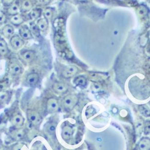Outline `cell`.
<instances>
[{
	"instance_id": "1",
	"label": "cell",
	"mask_w": 150,
	"mask_h": 150,
	"mask_svg": "<svg viewBox=\"0 0 150 150\" xmlns=\"http://www.w3.org/2000/svg\"><path fill=\"white\" fill-rule=\"evenodd\" d=\"M78 99L74 95H68L64 98L63 105L67 110H71L74 109L78 103Z\"/></svg>"
},
{
	"instance_id": "2",
	"label": "cell",
	"mask_w": 150,
	"mask_h": 150,
	"mask_svg": "<svg viewBox=\"0 0 150 150\" xmlns=\"http://www.w3.org/2000/svg\"><path fill=\"white\" fill-rule=\"evenodd\" d=\"M28 118L30 123L35 126L39 125L42 121V117L40 114L34 110L28 112Z\"/></svg>"
},
{
	"instance_id": "3",
	"label": "cell",
	"mask_w": 150,
	"mask_h": 150,
	"mask_svg": "<svg viewBox=\"0 0 150 150\" xmlns=\"http://www.w3.org/2000/svg\"><path fill=\"white\" fill-rule=\"evenodd\" d=\"M59 109V104L56 99L50 98L47 103V110L50 113L57 112Z\"/></svg>"
},
{
	"instance_id": "4",
	"label": "cell",
	"mask_w": 150,
	"mask_h": 150,
	"mask_svg": "<svg viewBox=\"0 0 150 150\" xmlns=\"http://www.w3.org/2000/svg\"><path fill=\"white\" fill-rule=\"evenodd\" d=\"M78 69L74 66H69L65 68L62 71V75L65 78H69L76 74Z\"/></svg>"
},
{
	"instance_id": "5",
	"label": "cell",
	"mask_w": 150,
	"mask_h": 150,
	"mask_svg": "<svg viewBox=\"0 0 150 150\" xmlns=\"http://www.w3.org/2000/svg\"><path fill=\"white\" fill-rule=\"evenodd\" d=\"M11 44L14 49H19L22 47L24 41L18 35L13 36L11 39Z\"/></svg>"
},
{
	"instance_id": "6",
	"label": "cell",
	"mask_w": 150,
	"mask_h": 150,
	"mask_svg": "<svg viewBox=\"0 0 150 150\" xmlns=\"http://www.w3.org/2000/svg\"><path fill=\"white\" fill-rule=\"evenodd\" d=\"M19 34L21 37L25 40L30 39L33 37L30 30L27 25H22L20 28Z\"/></svg>"
},
{
	"instance_id": "7",
	"label": "cell",
	"mask_w": 150,
	"mask_h": 150,
	"mask_svg": "<svg viewBox=\"0 0 150 150\" xmlns=\"http://www.w3.org/2000/svg\"><path fill=\"white\" fill-rule=\"evenodd\" d=\"M74 129L70 126L66 125L62 129V137L65 140H69L72 137Z\"/></svg>"
},
{
	"instance_id": "8",
	"label": "cell",
	"mask_w": 150,
	"mask_h": 150,
	"mask_svg": "<svg viewBox=\"0 0 150 150\" xmlns=\"http://www.w3.org/2000/svg\"><path fill=\"white\" fill-rule=\"evenodd\" d=\"M52 89L58 93H63L68 91V86L64 83L56 82L52 86Z\"/></svg>"
},
{
	"instance_id": "9",
	"label": "cell",
	"mask_w": 150,
	"mask_h": 150,
	"mask_svg": "<svg viewBox=\"0 0 150 150\" xmlns=\"http://www.w3.org/2000/svg\"><path fill=\"white\" fill-rule=\"evenodd\" d=\"M14 33V30L11 25H6L2 28L1 33L6 38H11Z\"/></svg>"
},
{
	"instance_id": "10",
	"label": "cell",
	"mask_w": 150,
	"mask_h": 150,
	"mask_svg": "<svg viewBox=\"0 0 150 150\" xmlns=\"http://www.w3.org/2000/svg\"><path fill=\"white\" fill-rule=\"evenodd\" d=\"M25 20L24 16L19 13L12 16L10 19L11 23L15 25H20L24 22Z\"/></svg>"
},
{
	"instance_id": "11",
	"label": "cell",
	"mask_w": 150,
	"mask_h": 150,
	"mask_svg": "<svg viewBox=\"0 0 150 150\" xmlns=\"http://www.w3.org/2000/svg\"><path fill=\"white\" fill-rule=\"evenodd\" d=\"M138 147L140 150H150V140L148 137H143L140 140Z\"/></svg>"
},
{
	"instance_id": "12",
	"label": "cell",
	"mask_w": 150,
	"mask_h": 150,
	"mask_svg": "<svg viewBox=\"0 0 150 150\" xmlns=\"http://www.w3.org/2000/svg\"><path fill=\"white\" fill-rule=\"evenodd\" d=\"M22 67L17 63H12L9 66V72L12 75H17L21 74Z\"/></svg>"
},
{
	"instance_id": "13",
	"label": "cell",
	"mask_w": 150,
	"mask_h": 150,
	"mask_svg": "<svg viewBox=\"0 0 150 150\" xmlns=\"http://www.w3.org/2000/svg\"><path fill=\"white\" fill-rule=\"evenodd\" d=\"M39 76L37 73H31L29 74L27 77V82L28 84L34 85L38 82Z\"/></svg>"
},
{
	"instance_id": "14",
	"label": "cell",
	"mask_w": 150,
	"mask_h": 150,
	"mask_svg": "<svg viewBox=\"0 0 150 150\" xmlns=\"http://www.w3.org/2000/svg\"><path fill=\"white\" fill-rule=\"evenodd\" d=\"M33 6V1L25 0L23 1L21 5V11L22 12H27L30 11Z\"/></svg>"
},
{
	"instance_id": "15",
	"label": "cell",
	"mask_w": 150,
	"mask_h": 150,
	"mask_svg": "<svg viewBox=\"0 0 150 150\" xmlns=\"http://www.w3.org/2000/svg\"><path fill=\"white\" fill-rule=\"evenodd\" d=\"M35 53L33 50H27L22 54V57L27 62H30L34 59Z\"/></svg>"
},
{
	"instance_id": "16",
	"label": "cell",
	"mask_w": 150,
	"mask_h": 150,
	"mask_svg": "<svg viewBox=\"0 0 150 150\" xmlns=\"http://www.w3.org/2000/svg\"><path fill=\"white\" fill-rule=\"evenodd\" d=\"M11 122L14 126H21L24 124V118L21 115H15L12 117Z\"/></svg>"
},
{
	"instance_id": "17",
	"label": "cell",
	"mask_w": 150,
	"mask_h": 150,
	"mask_svg": "<svg viewBox=\"0 0 150 150\" xmlns=\"http://www.w3.org/2000/svg\"><path fill=\"white\" fill-rule=\"evenodd\" d=\"M37 25L40 30L45 31L47 30L48 28V21L46 18H41L38 21Z\"/></svg>"
},
{
	"instance_id": "18",
	"label": "cell",
	"mask_w": 150,
	"mask_h": 150,
	"mask_svg": "<svg viewBox=\"0 0 150 150\" xmlns=\"http://www.w3.org/2000/svg\"><path fill=\"white\" fill-rule=\"evenodd\" d=\"M20 7L19 5L16 3H14L9 6V8L8 9V13L10 15H16L18 13Z\"/></svg>"
},
{
	"instance_id": "19",
	"label": "cell",
	"mask_w": 150,
	"mask_h": 150,
	"mask_svg": "<svg viewBox=\"0 0 150 150\" xmlns=\"http://www.w3.org/2000/svg\"><path fill=\"white\" fill-rule=\"evenodd\" d=\"M8 45L4 39H0V55L4 56L8 52Z\"/></svg>"
},
{
	"instance_id": "20",
	"label": "cell",
	"mask_w": 150,
	"mask_h": 150,
	"mask_svg": "<svg viewBox=\"0 0 150 150\" xmlns=\"http://www.w3.org/2000/svg\"><path fill=\"white\" fill-rule=\"evenodd\" d=\"M41 9L39 8L33 9L29 14V17L31 20H36L39 18L41 15Z\"/></svg>"
},
{
	"instance_id": "21",
	"label": "cell",
	"mask_w": 150,
	"mask_h": 150,
	"mask_svg": "<svg viewBox=\"0 0 150 150\" xmlns=\"http://www.w3.org/2000/svg\"><path fill=\"white\" fill-rule=\"evenodd\" d=\"M24 132L22 129H19L17 131H14L13 132L11 133V137L12 138H14V139L20 140L22 139L24 137Z\"/></svg>"
},
{
	"instance_id": "22",
	"label": "cell",
	"mask_w": 150,
	"mask_h": 150,
	"mask_svg": "<svg viewBox=\"0 0 150 150\" xmlns=\"http://www.w3.org/2000/svg\"><path fill=\"white\" fill-rule=\"evenodd\" d=\"M139 110L142 115L146 117H149L150 116V111L149 108L146 105H142L139 106Z\"/></svg>"
},
{
	"instance_id": "23",
	"label": "cell",
	"mask_w": 150,
	"mask_h": 150,
	"mask_svg": "<svg viewBox=\"0 0 150 150\" xmlns=\"http://www.w3.org/2000/svg\"><path fill=\"white\" fill-rule=\"evenodd\" d=\"M30 28L32 35L33 34L36 37H39L40 36V30L38 27H37V25H36L34 23H31L30 24Z\"/></svg>"
},
{
	"instance_id": "24",
	"label": "cell",
	"mask_w": 150,
	"mask_h": 150,
	"mask_svg": "<svg viewBox=\"0 0 150 150\" xmlns=\"http://www.w3.org/2000/svg\"><path fill=\"white\" fill-rule=\"evenodd\" d=\"M74 82L78 86L84 87L87 84V80L84 77L79 76L75 78Z\"/></svg>"
},
{
	"instance_id": "25",
	"label": "cell",
	"mask_w": 150,
	"mask_h": 150,
	"mask_svg": "<svg viewBox=\"0 0 150 150\" xmlns=\"http://www.w3.org/2000/svg\"><path fill=\"white\" fill-rule=\"evenodd\" d=\"M137 11L138 15L141 18H144L148 13V9L147 8H146L145 6H139L137 8Z\"/></svg>"
},
{
	"instance_id": "26",
	"label": "cell",
	"mask_w": 150,
	"mask_h": 150,
	"mask_svg": "<svg viewBox=\"0 0 150 150\" xmlns=\"http://www.w3.org/2000/svg\"><path fill=\"white\" fill-rule=\"evenodd\" d=\"M53 11L50 8H47L45 9L44 12V15L46 19L50 20L53 16Z\"/></svg>"
},
{
	"instance_id": "27",
	"label": "cell",
	"mask_w": 150,
	"mask_h": 150,
	"mask_svg": "<svg viewBox=\"0 0 150 150\" xmlns=\"http://www.w3.org/2000/svg\"><path fill=\"white\" fill-rule=\"evenodd\" d=\"M8 93L6 92L0 93V103H4L6 101L8 98Z\"/></svg>"
},
{
	"instance_id": "28",
	"label": "cell",
	"mask_w": 150,
	"mask_h": 150,
	"mask_svg": "<svg viewBox=\"0 0 150 150\" xmlns=\"http://www.w3.org/2000/svg\"><path fill=\"white\" fill-rule=\"evenodd\" d=\"M91 88H92L93 91H95V92H98V91H100V90H101V86L99 84L94 83L92 86Z\"/></svg>"
},
{
	"instance_id": "29",
	"label": "cell",
	"mask_w": 150,
	"mask_h": 150,
	"mask_svg": "<svg viewBox=\"0 0 150 150\" xmlns=\"http://www.w3.org/2000/svg\"><path fill=\"white\" fill-rule=\"evenodd\" d=\"M47 129L49 132H54L55 130H56V125L54 124H50L48 125Z\"/></svg>"
},
{
	"instance_id": "30",
	"label": "cell",
	"mask_w": 150,
	"mask_h": 150,
	"mask_svg": "<svg viewBox=\"0 0 150 150\" xmlns=\"http://www.w3.org/2000/svg\"><path fill=\"white\" fill-rule=\"evenodd\" d=\"M145 125V126H144V132H145L146 134H148L150 133V126L149 121H148V122L147 121Z\"/></svg>"
},
{
	"instance_id": "31",
	"label": "cell",
	"mask_w": 150,
	"mask_h": 150,
	"mask_svg": "<svg viewBox=\"0 0 150 150\" xmlns=\"http://www.w3.org/2000/svg\"><path fill=\"white\" fill-rule=\"evenodd\" d=\"M6 21V16L2 11H0V24H3Z\"/></svg>"
},
{
	"instance_id": "32",
	"label": "cell",
	"mask_w": 150,
	"mask_h": 150,
	"mask_svg": "<svg viewBox=\"0 0 150 150\" xmlns=\"http://www.w3.org/2000/svg\"><path fill=\"white\" fill-rule=\"evenodd\" d=\"M8 85V81H5L1 83H0V90H3Z\"/></svg>"
},
{
	"instance_id": "33",
	"label": "cell",
	"mask_w": 150,
	"mask_h": 150,
	"mask_svg": "<svg viewBox=\"0 0 150 150\" xmlns=\"http://www.w3.org/2000/svg\"><path fill=\"white\" fill-rule=\"evenodd\" d=\"M0 150H4V147L2 144H0Z\"/></svg>"
}]
</instances>
